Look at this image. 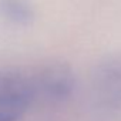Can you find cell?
<instances>
[{"instance_id": "6da1fadb", "label": "cell", "mask_w": 121, "mask_h": 121, "mask_svg": "<svg viewBox=\"0 0 121 121\" xmlns=\"http://www.w3.org/2000/svg\"><path fill=\"white\" fill-rule=\"evenodd\" d=\"M36 103L31 76L19 70L0 71V121H19Z\"/></svg>"}, {"instance_id": "7a4b0ae2", "label": "cell", "mask_w": 121, "mask_h": 121, "mask_svg": "<svg viewBox=\"0 0 121 121\" xmlns=\"http://www.w3.org/2000/svg\"><path fill=\"white\" fill-rule=\"evenodd\" d=\"M36 101L46 104H60L74 91L76 77L66 63H50L31 76Z\"/></svg>"}, {"instance_id": "3957f363", "label": "cell", "mask_w": 121, "mask_h": 121, "mask_svg": "<svg viewBox=\"0 0 121 121\" xmlns=\"http://www.w3.org/2000/svg\"><path fill=\"white\" fill-rule=\"evenodd\" d=\"M97 90L105 103H121V64L118 61L103 67L97 76Z\"/></svg>"}, {"instance_id": "277c9868", "label": "cell", "mask_w": 121, "mask_h": 121, "mask_svg": "<svg viewBox=\"0 0 121 121\" xmlns=\"http://www.w3.org/2000/svg\"><path fill=\"white\" fill-rule=\"evenodd\" d=\"M0 14L17 26H29L34 20V10L26 0H0Z\"/></svg>"}]
</instances>
